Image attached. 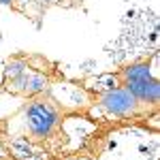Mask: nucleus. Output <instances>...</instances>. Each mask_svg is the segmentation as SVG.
<instances>
[{
    "mask_svg": "<svg viewBox=\"0 0 160 160\" xmlns=\"http://www.w3.org/2000/svg\"><path fill=\"white\" fill-rule=\"evenodd\" d=\"M62 122H64V107H60L45 92L32 96L13 115H9L2 128L4 135L11 139H24L34 145H45L60 135Z\"/></svg>",
    "mask_w": 160,
    "mask_h": 160,
    "instance_id": "1",
    "label": "nucleus"
},
{
    "mask_svg": "<svg viewBox=\"0 0 160 160\" xmlns=\"http://www.w3.org/2000/svg\"><path fill=\"white\" fill-rule=\"evenodd\" d=\"M148 109H152V107L139 102L126 88L118 86L113 90L98 94L96 105L90 109V113L94 118H102V120H130L135 115H141Z\"/></svg>",
    "mask_w": 160,
    "mask_h": 160,
    "instance_id": "2",
    "label": "nucleus"
},
{
    "mask_svg": "<svg viewBox=\"0 0 160 160\" xmlns=\"http://www.w3.org/2000/svg\"><path fill=\"white\" fill-rule=\"evenodd\" d=\"M122 88H126L139 102L148 105L152 109L158 107L160 100V81L156 77H149V79H139V81H126L122 83Z\"/></svg>",
    "mask_w": 160,
    "mask_h": 160,
    "instance_id": "3",
    "label": "nucleus"
},
{
    "mask_svg": "<svg viewBox=\"0 0 160 160\" xmlns=\"http://www.w3.org/2000/svg\"><path fill=\"white\" fill-rule=\"evenodd\" d=\"M120 86L126 83V81H139V79H149L152 77V66L149 62H132L128 66H124L120 73L115 75Z\"/></svg>",
    "mask_w": 160,
    "mask_h": 160,
    "instance_id": "4",
    "label": "nucleus"
},
{
    "mask_svg": "<svg viewBox=\"0 0 160 160\" xmlns=\"http://www.w3.org/2000/svg\"><path fill=\"white\" fill-rule=\"evenodd\" d=\"M51 81L49 77L45 73H41V71H28V83H26V92L24 96H38V94H45L47 90H49Z\"/></svg>",
    "mask_w": 160,
    "mask_h": 160,
    "instance_id": "5",
    "label": "nucleus"
},
{
    "mask_svg": "<svg viewBox=\"0 0 160 160\" xmlns=\"http://www.w3.org/2000/svg\"><path fill=\"white\" fill-rule=\"evenodd\" d=\"M26 83H28V71L22 73V75H17V77L4 79V81H2V92H9V94H22V96H24Z\"/></svg>",
    "mask_w": 160,
    "mask_h": 160,
    "instance_id": "6",
    "label": "nucleus"
},
{
    "mask_svg": "<svg viewBox=\"0 0 160 160\" xmlns=\"http://www.w3.org/2000/svg\"><path fill=\"white\" fill-rule=\"evenodd\" d=\"M30 68V64H28V60H24V58H11V60L4 64V79H11V77H17V75L26 73Z\"/></svg>",
    "mask_w": 160,
    "mask_h": 160,
    "instance_id": "7",
    "label": "nucleus"
},
{
    "mask_svg": "<svg viewBox=\"0 0 160 160\" xmlns=\"http://www.w3.org/2000/svg\"><path fill=\"white\" fill-rule=\"evenodd\" d=\"M0 158H13L11 154H9V152L4 149V145H2V143H0Z\"/></svg>",
    "mask_w": 160,
    "mask_h": 160,
    "instance_id": "8",
    "label": "nucleus"
},
{
    "mask_svg": "<svg viewBox=\"0 0 160 160\" xmlns=\"http://www.w3.org/2000/svg\"><path fill=\"white\" fill-rule=\"evenodd\" d=\"M0 4H2V7H13L15 0H0Z\"/></svg>",
    "mask_w": 160,
    "mask_h": 160,
    "instance_id": "9",
    "label": "nucleus"
},
{
    "mask_svg": "<svg viewBox=\"0 0 160 160\" xmlns=\"http://www.w3.org/2000/svg\"><path fill=\"white\" fill-rule=\"evenodd\" d=\"M28 2H30V0H15V4H17V7H24V4H28Z\"/></svg>",
    "mask_w": 160,
    "mask_h": 160,
    "instance_id": "10",
    "label": "nucleus"
},
{
    "mask_svg": "<svg viewBox=\"0 0 160 160\" xmlns=\"http://www.w3.org/2000/svg\"><path fill=\"white\" fill-rule=\"evenodd\" d=\"M41 2H43V4L47 7V4H53V2H58V0H41Z\"/></svg>",
    "mask_w": 160,
    "mask_h": 160,
    "instance_id": "11",
    "label": "nucleus"
}]
</instances>
